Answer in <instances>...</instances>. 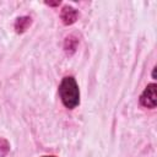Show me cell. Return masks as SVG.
Here are the masks:
<instances>
[{"mask_svg": "<svg viewBox=\"0 0 157 157\" xmlns=\"http://www.w3.org/2000/svg\"><path fill=\"white\" fill-rule=\"evenodd\" d=\"M9 151H10V145H9V142H7L5 139L0 137V157H5Z\"/></svg>", "mask_w": 157, "mask_h": 157, "instance_id": "obj_6", "label": "cell"}, {"mask_svg": "<svg viewBox=\"0 0 157 157\" xmlns=\"http://www.w3.org/2000/svg\"><path fill=\"white\" fill-rule=\"evenodd\" d=\"M59 93L61 102L69 109H74L80 103V91L78 86L72 76H66L63 78L59 86Z\"/></svg>", "mask_w": 157, "mask_h": 157, "instance_id": "obj_1", "label": "cell"}, {"mask_svg": "<svg viewBox=\"0 0 157 157\" xmlns=\"http://www.w3.org/2000/svg\"><path fill=\"white\" fill-rule=\"evenodd\" d=\"M31 25V18L28 16H22V17H18L15 22V29L17 33H22L27 29V27Z\"/></svg>", "mask_w": 157, "mask_h": 157, "instance_id": "obj_4", "label": "cell"}, {"mask_svg": "<svg viewBox=\"0 0 157 157\" xmlns=\"http://www.w3.org/2000/svg\"><path fill=\"white\" fill-rule=\"evenodd\" d=\"M77 43H78V40H77L74 36H69V37L66 38V40H65V50H66V53H67V54L74 53L75 49H76Z\"/></svg>", "mask_w": 157, "mask_h": 157, "instance_id": "obj_5", "label": "cell"}, {"mask_svg": "<svg viewBox=\"0 0 157 157\" xmlns=\"http://www.w3.org/2000/svg\"><path fill=\"white\" fill-rule=\"evenodd\" d=\"M156 85H148L140 97V103L146 108H155L157 104V94H156Z\"/></svg>", "mask_w": 157, "mask_h": 157, "instance_id": "obj_2", "label": "cell"}, {"mask_svg": "<svg viewBox=\"0 0 157 157\" xmlns=\"http://www.w3.org/2000/svg\"><path fill=\"white\" fill-rule=\"evenodd\" d=\"M77 10L72 6H64L61 10V20L64 25H72L77 20Z\"/></svg>", "mask_w": 157, "mask_h": 157, "instance_id": "obj_3", "label": "cell"}, {"mask_svg": "<svg viewBox=\"0 0 157 157\" xmlns=\"http://www.w3.org/2000/svg\"><path fill=\"white\" fill-rule=\"evenodd\" d=\"M44 157H54V156H44Z\"/></svg>", "mask_w": 157, "mask_h": 157, "instance_id": "obj_7", "label": "cell"}]
</instances>
